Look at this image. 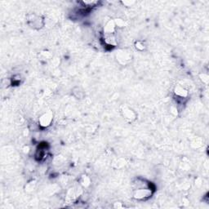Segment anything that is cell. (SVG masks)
I'll list each match as a JSON object with an SVG mask.
<instances>
[{"mask_svg": "<svg viewBox=\"0 0 209 209\" xmlns=\"http://www.w3.org/2000/svg\"><path fill=\"white\" fill-rule=\"evenodd\" d=\"M153 194V189H151L150 185H147L143 181L141 186H138L133 191V198L137 200H146L150 198Z\"/></svg>", "mask_w": 209, "mask_h": 209, "instance_id": "1", "label": "cell"}, {"mask_svg": "<svg viewBox=\"0 0 209 209\" xmlns=\"http://www.w3.org/2000/svg\"><path fill=\"white\" fill-rule=\"evenodd\" d=\"M135 48L137 51H140V52H143L144 50H145V45L142 41H136L135 43Z\"/></svg>", "mask_w": 209, "mask_h": 209, "instance_id": "12", "label": "cell"}, {"mask_svg": "<svg viewBox=\"0 0 209 209\" xmlns=\"http://www.w3.org/2000/svg\"><path fill=\"white\" fill-rule=\"evenodd\" d=\"M114 207L115 208H120V207H123V206L121 204V202H115V205H114Z\"/></svg>", "mask_w": 209, "mask_h": 209, "instance_id": "16", "label": "cell"}, {"mask_svg": "<svg viewBox=\"0 0 209 209\" xmlns=\"http://www.w3.org/2000/svg\"><path fill=\"white\" fill-rule=\"evenodd\" d=\"M200 77L202 78L201 80H202V81L204 83V84H207V83H208V75H207V74H202V75H200Z\"/></svg>", "mask_w": 209, "mask_h": 209, "instance_id": "15", "label": "cell"}, {"mask_svg": "<svg viewBox=\"0 0 209 209\" xmlns=\"http://www.w3.org/2000/svg\"><path fill=\"white\" fill-rule=\"evenodd\" d=\"M53 121V114L52 111L43 113L39 119V125L41 128H47L50 127Z\"/></svg>", "mask_w": 209, "mask_h": 209, "instance_id": "4", "label": "cell"}, {"mask_svg": "<svg viewBox=\"0 0 209 209\" xmlns=\"http://www.w3.org/2000/svg\"><path fill=\"white\" fill-rule=\"evenodd\" d=\"M104 41L106 45L110 47H115L118 44V41L116 39L115 34H112V35H106L104 36Z\"/></svg>", "mask_w": 209, "mask_h": 209, "instance_id": "8", "label": "cell"}, {"mask_svg": "<svg viewBox=\"0 0 209 209\" xmlns=\"http://www.w3.org/2000/svg\"><path fill=\"white\" fill-rule=\"evenodd\" d=\"M27 22L33 29L39 30L44 25V20L42 16L36 14H30L27 16Z\"/></svg>", "mask_w": 209, "mask_h": 209, "instance_id": "3", "label": "cell"}, {"mask_svg": "<svg viewBox=\"0 0 209 209\" xmlns=\"http://www.w3.org/2000/svg\"><path fill=\"white\" fill-rule=\"evenodd\" d=\"M35 185H36L35 181H34V180H31L30 182L28 183L26 185V186H25V191L27 192L33 191L34 189V188H35Z\"/></svg>", "mask_w": 209, "mask_h": 209, "instance_id": "13", "label": "cell"}, {"mask_svg": "<svg viewBox=\"0 0 209 209\" xmlns=\"http://www.w3.org/2000/svg\"><path fill=\"white\" fill-rule=\"evenodd\" d=\"M74 92H73V93H74V95H75V97H77L78 99H83L84 97V93L83 92V91L80 90V88H75V89H74Z\"/></svg>", "mask_w": 209, "mask_h": 209, "instance_id": "10", "label": "cell"}, {"mask_svg": "<svg viewBox=\"0 0 209 209\" xmlns=\"http://www.w3.org/2000/svg\"><path fill=\"white\" fill-rule=\"evenodd\" d=\"M115 23V25L116 27H120V28H123V27H125L127 25V23L124 20L121 19V18H117V19H115L114 20Z\"/></svg>", "mask_w": 209, "mask_h": 209, "instance_id": "11", "label": "cell"}, {"mask_svg": "<svg viewBox=\"0 0 209 209\" xmlns=\"http://www.w3.org/2000/svg\"><path fill=\"white\" fill-rule=\"evenodd\" d=\"M80 185L84 187H88L91 185V179L87 175H83L80 180Z\"/></svg>", "mask_w": 209, "mask_h": 209, "instance_id": "9", "label": "cell"}, {"mask_svg": "<svg viewBox=\"0 0 209 209\" xmlns=\"http://www.w3.org/2000/svg\"><path fill=\"white\" fill-rule=\"evenodd\" d=\"M122 117L127 123H132L137 119V113L135 112L134 110H132L131 107L128 106H122L120 109Z\"/></svg>", "mask_w": 209, "mask_h": 209, "instance_id": "2", "label": "cell"}, {"mask_svg": "<svg viewBox=\"0 0 209 209\" xmlns=\"http://www.w3.org/2000/svg\"><path fill=\"white\" fill-rule=\"evenodd\" d=\"M174 94H175L176 97H180V98H186L189 96V93H188L187 89H185L184 87L180 85V84L176 85L174 88Z\"/></svg>", "mask_w": 209, "mask_h": 209, "instance_id": "7", "label": "cell"}, {"mask_svg": "<svg viewBox=\"0 0 209 209\" xmlns=\"http://www.w3.org/2000/svg\"><path fill=\"white\" fill-rule=\"evenodd\" d=\"M117 27L115 25V23L114 20H110L107 21L106 25L104 26L103 29V34L104 36L106 35H112V34H115L116 32Z\"/></svg>", "mask_w": 209, "mask_h": 209, "instance_id": "5", "label": "cell"}, {"mask_svg": "<svg viewBox=\"0 0 209 209\" xmlns=\"http://www.w3.org/2000/svg\"><path fill=\"white\" fill-rule=\"evenodd\" d=\"M40 57L44 60H49L51 58H52V54L50 52H48V51H43L42 52L40 53Z\"/></svg>", "mask_w": 209, "mask_h": 209, "instance_id": "14", "label": "cell"}, {"mask_svg": "<svg viewBox=\"0 0 209 209\" xmlns=\"http://www.w3.org/2000/svg\"><path fill=\"white\" fill-rule=\"evenodd\" d=\"M117 59L119 61V63L122 65H127L131 62L132 61V56L131 54L127 52L121 51L117 54Z\"/></svg>", "mask_w": 209, "mask_h": 209, "instance_id": "6", "label": "cell"}]
</instances>
